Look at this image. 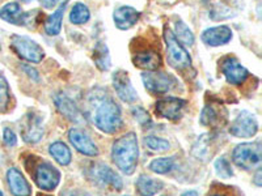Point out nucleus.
<instances>
[{
  "mask_svg": "<svg viewBox=\"0 0 262 196\" xmlns=\"http://www.w3.org/2000/svg\"><path fill=\"white\" fill-rule=\"evenodd\" d=\"M112 160L123 174H134L139 160V145L135 132H127L114 141L112 146Z\"/></svg>",
  "mask_w": 262,
  "mask_h": 196,
  "instance_id": "nucleus-1",
  "label": "nucleus"
},
{
  "mask_svg": "<svg viewBox=\"0 0 262 196\" xmlns=\"http://www.w3.org/2000/svg\"><path fill=\"white\" fill-rule=\"evenodd\" d=\"M93 123L104 134H116L123 127L122 113L113 98L102 97L96 102Z\"/></svg>",
  "mask_w": 262,
  "mask_h": 196,
  "instance_id": "nucleus-2",
  "label": "nucleus"
},
{
  "mask_svg": "<svg viewBox=\"0 0 262 196\" xmlns=\"http://www.w3.org/2000/svg\"><path fill=\"white\" fill-rule=\"evenodd\" d=\"M133 51V64L144 71H155L161 67V54L155 45H151L146 41L134 39L131 43Z\"/></svg>",
  "mask_w": 262,
  "mask_h": 196,
  "instance_id": "nucleus-3",
  "label": "nucleus"
},
{
  "mask_svg": "<svg viewBox=\"0 0 262 196\" xmlns=\"http://www.w3.org/2000/svg\"><path fill=\"white\" fill-rule=\"evenodd\" d=\"M164 41L167 45L168 64L177 71L191 69V57L169 28H164Z\"/></svg>",
  "mask_w": 262,
  "mask_h": 196,
  "instance_id": "nucleus-4",
  "label": "nucleus"
},
{
  "mask_svg": "<svg viewBox=\"0 0 262 196\" xmlns=\"http://www.w3.org/2000/svg\"><path fill=\"white\" fill-rule=\"evenodd\" d=\"M232 161L243 170L258 169L262 161V146L259 141L242 143L232 151Z\"/></svg>",
  "mask_w": 262,
  "mask_h": 196,
  "instance_id": "nucleus-5",
  "label": "nucleus"
},
{
  "mask_svg": "<svg viewBox=\"0 0 262 196\" xmlns=\"http://www.w3.org/2000/svg\"><path fill=\"white\" fill-rule=\"evenodd\" d=\"M142 80L146 89L152 94H165L174 89L177 85V79L168 72L146 71L142 74Z\"/></svg>",
  "mask_w": 262,
  "mask_h": 196,
  "instance_id": "nucleus-6",
  "label": "nucleus"
},
{
  "mask_svg": "<svg viewBox=\"0 0 262 196\" xmlns=\"http://www.w3.org/2000/svg\"><path fill=\"white\" fill-rule=\"evenodd\" d=\"M11 47L17 54L21 59L27 60L29 63L42 62L45 57V51L36 41L30 39L29 37L25 36H13L11 39Z\"/></svg>",
  "mask_w": 262,
  "mask_h": 196,
  "instance_id": "nucleus-7",
  "label": "nucleus"
},
{
  "mask_svg": "<svg viewBox=\"0 0 262 196\" xmlns=\"http://www.w3.org/2000/svg\"><path fill=\"white\" fill-rule=\"evenodd\" d=\"M33 178L41 190L54 191L60 182V172L51 163L39 162L33 169Z\"/></svg>",
  "mask_w": 262,
  "mask_h": 196,
  "instance_id": "nucleus-8",
  "label": "nucleus"
},
{
  "mask_svg": "<svg viewBox=\"0 0 262 196\" xmlns=\"http://www.w3.org/2000/svg\"><path fill=\"white\" fill-rule=\"evenodd\" d=\"M258 132V120L249 111H240L229 126V134L240 139H249Z\"/></svg>",
  "mask_w": 262,
  "mask_h": 196,
  "instance_id": "nucleus-9",
  "label": "nucleus"
},
{
  "mask_svg": "<svg viewBox=\"0 0 262 196\" xmlns=\"http://www.w3.org/2000/svg\"><path fill=\"white\" fill-rule=\"evenodd\" d=\"M90 176L95 183L102 187H112L116 191H121L123 187L122 178L105 163H96L95 166L91 167Z\"/></svg>",
  "mask_w": 262,
  "mask_h": 196,
  "instance_id": "nucleus-10",
  "label": "nucleus"
},
{
  "mask_svg": "<svg viewBox=\"0 0 262 196\" xmlns=\"http://www.w3.org/2000/svg\"><path fill=\"white\" fill-rule=\"evenodd\" d=\"M219 68L224 75L226 80L232 85H242L250 76L249 71L244 65L240 64V62L235 57L223 58L219 63Z\"/></svg>",
  "mask_w": 262,
  "mask_h": 196,
  "instance_id": "nucleus-11",
  "label": "nucleus"
},
{
  "mask_svg": "<svg viewBox=\"0 0 262 196\" xmlns=\"http://www.w3.org/2000/svg\"><path fill=\"white\" fill-rule=\"evenodd\" d=\"M186 105H188V102L185 101V100H181V98L165 97L158 100L155 105V110L160 118L168 119V120H172V122H177L179 119H181Z\"/></svg>",
  "mask_w": 262,
  "mask_h": 196,
  "instance_id": "nucleus-12",
  "label": "nucleus"
},
{
  "mask_svg": "<svg viewBox=\"0 0 262 196\" xmlns=\"http://www.w3.org/2000/svg\"><path fill=\"white\" fill-rule=\"evenodd\" d=\"M113 88L116 90L119 100H122L126 104H134L138 100V93L133 86L127 72L118 69L113 74Z\"/></svg>",
  "mask_w": 262,
  "mask_h": 196,
  "instance_id": "nucleus-13",
  "label": "nucleus"
},
{
  "mask_svg": "<svg viewBox=\"0 0 262 196\" xmlns=\"http://www.w3.org/2000/svg\"><path fill=\"white\" fill-rule=\"evenodd\" d=\"M45 130L42 126V119L37 114L29 113L21 125V136L28 144H37L43 137Z\"/></svg>",
  "mask_w": 262,
  "mask_h": 196,
  "instance_id": "nucleus-14",
  "label": "nucleus"
},
{
  "mask_svg": "<svg viewBox=\"0 0 262 196\" xmlns=\"http://www.w3.org/2000/svg\"><path fill=\"white\" fill-rule=\"evenodd\" d=\"M69 140L79 153L86 156V157H96L100 153L97 145L93 143V140L84 131L72 128L69 132Z\"/></svg>",
  "mask_w": 262,
  "mask_h": 196,
  "instance_id": "nucleus-15",
  "label": "nucleus"
},
{
  "mask_svg": "<svg viewBox=\"0 0 262 196\" xmlns=\"http://www.w3.org/2000/svg\"><path fill=\"white\" fill-rule=\"evenodd\" d=\"M54 104L57 106L58 111L64 116L67 120L72 123H81L83 115H81L79 107L66 93H57L54 95Z\"/></svg>",
  "mask_w": 262,
  "mask_h": 196,
  "instance_id": "nucleus-16",
  "label": "nucleus"
},
{
  "mask_svg": "<svg viewBox=\"0 0 262 196\" xmlns=\"http://www.w3.org/2000/svg\"><path fill=\"white\" fill-rule=\"evenodd\" d=\"M233 33L231 28L226 27V25H221V27H212L206 29L201 36V39L206 46L210 47H217V46H223L228 43L232 39Z\"/></svg>",
  "mask_w": 262,
  "mask_h": 196,
  "instance_id": "nucleus-17",
  "label": "nucleus"
},
{
  "mask_svg": "<svg viewBox=\"0 0 262 196\" xmlns=\"http://www.w3.org/2000/svg\"><path fill=\"white\" fill-rule=\"evenodd\" d=\"M142 13L130 6H122L114 9L113 21L119 30L131 29L139 21Z\"/></svg>",
  "mask_w": 262,
  "mask_h": 196,
  "instance_id": "nucleus-18",
  "label": "nucleus"
},
{
  "mask_svg": "<svg viewBox=\"0 0 262 196\" xmlns=\"http://www.w3.org/2000/svg\"><path fill=\"white\" fill-rule=\"evenodd\" d=\"M7 182H8L9 190L13 195L27 196L32 193V188H30L28 181L21 174L20 170L16 169V167H11L7 172Z\"/></svg>",
  "mask_w": 262,
  "mask_h": 196,
  "instance_id": "nucleus-19",
  "label": "nucleus"
},
{
  "mask_svg": "<svg viewBox=\"0 0 262 196\" xmlns=\"http://www.w3.org/2000/svg\"><path fill=\"white\" fill-rule=\"evenodd\" d=\"M164 188V183L161 181L152 177L142 174L137 179V191L140 195H155Z\"/></svg>",
  "mask_w": 262,
  "mask_h": 196,
  "instance_id": "nucleus-20",
  "label": "nucleus"
},
{
  "mask_svg": "<svg viewBox=\"0 0 262 196\" xmlns=\"http://www.w3.org/2000/svg\"><path fill=\"white\" fill-rule=\"evenodd\" d=\"M66 6L67 4L62 3L59 6V8L53 13V15L49 16L45 21V25H43V29L48 33L49 36H58L62 30V21H63V15H64Z\"/></svg>",
  "mask_w": 262,
  "mask_h": 196,
  "instance_id": "nucleus-21",
  "label": "nucleus"
},
{
  "mask_svg": "<svg viewBox=\"0 0 262 196\" xmlns=\"http://www.w3.org/2000/svg\"><path fill=\"white\" fill-rule=\"evenodd\" d=\"M93 62L100 71H109L111 68V54L104 42H97L93 48Z\"/></svg>",
  "mask_w": 262,
  "mask_h": 196,
  "instance_id": "nucleus-22",
  "label": "nucleus"
},
{
  "mask_svg": "<svg viewBox=\"0 0 262 196\" xmlns=\"http://www.w3.org/2000/svg\"><path fill=\"white\" fill-rule=\"evenodd\" d=\"M49 152H50L51 157L62 166H69L71 163L72 155L67 144L62 143V141H55L49 146Z\"/></svg>",
  "mask_w": 262,
  "mask_h": 196,
  "instance_id": "nucleus-23",
  "label": "nucleus"
},
{
  "mask_svg": "<svg viewBox=\"0 0 262 196\" xmlns=\"http://www.w3.org/2000/svg\"><path fill=\"white\" fill-rule=\"evenodd\" d=\"M224 111V110H223ZM221 109L215 105L209 104L203 107L202 113H201V123L206 127H215L219 125V119L222 120V113Z\"/></svg>",
  "mask_w": 262,
  "mask_h": 196,
  "instance_id": "nucleus-24",
  "label": "nucleus"
},
{
  "mask_svg": "<svg viewBox=\"0 0 262 196\" xmlns=\"http://www.w3.org/2000/svg\"><path fill=\"white\" fill-rule=\"evenodd\" d=\"M210 144H211V136L210 134H205L196 140L195 144L191 148V155L200 160H207L211 157V151H210Z\"/></svg>",
  "mask_w": 262,
  "mask_h": 196,
  "instance_id": "nucleus-25",
  "label": "nucleus"
},
{
  "mask_svg": "<svg viewBox=\"0 0 262 196\" xmlns=\"http://www.w3.org/2000/svg\"><path fill=\"white\" fill-rule=\"evenodd\" d=\"M21 16L23 11L18 3H8L0 9V18L11 24H21Z\"/></svg>",
  "mask_w": 262,
  "mask_h": 196,
  "instance_id": "nucleus-26",
  "label": "nucleus"
},
{
  "mask_svg": "<svg viewBox=\"0 0 262 196\" xmlns=\"http://www.w3.org/2000/svg\"><path fill=\"white\" fill-rule=\"evenodd\" d=\"M91 18L90 8L83 3H76L70 12V21L74 25L86 24Z\"/></svg>",
  "mask_w": 262,
  "mask_h": 196,
  "instance_id": "nucleus-27",
  "label": "nucleus"
},
{
  "mask_svg": "<svg viewBox=\"0 0 262 196\" xmlns=\"http://www.w3.org/2000/svg\"><path fill=\"white\" fill-rule=\"evenodd\" d=\"M174 37L181 42L184 46H193L194 45V34L190 29L188 28V25L185 24L182 20L176 21V30L173 32Z\"/></svg>",
  "mask_w": 262,
  "mask_h": 196,
  "instance_id": "nucleus-28",
  "label": "nucleus"
},
{
  "mask_svg": "<svg viewBox=\"0 0 262 196\" xmlns=\"http://www.w3.org/2000/svg\"><path fill=\"white\" fill-rule=\"evenodd\" d=\"M173 167H174V158L173 157L156 158L149 163V170L156 174H161V176L172 172Z\"/></svg>",
  "mask_w": 262,
  "mask_h": 196,
  "instance_id": "nucleus-29",
  "label": "nucleus"
},
{
  "mask_svg": "<svg viewBox=\"0 0 262 196\" xmlns=\"http://www.w3.org/2000/svg\"><path fill=\"white\" fill-rule=\"evenodd\" d=\"M214 167L216 174L221 177V178L228 179L233 176L232 166H231V163H229V161L227 160L226 157L216 158L214 163Z\"/></svg>",
  "mask_w": 262,
  "mask_h": 196,
  "instance_id": "nucleus-30",
  "label": "nucleus"
},
{
  "mask_svg": "<svg viewBox=\"0 0 262 196\" xmlns=\"http://www.w3.org/2000/svg\"><path fill=\"white\" fill-rule=\"evenodd\" d=\"M144 145L154 152H167L170 148L168 140L161 139L158 136H146L144 137Z\"/></svg>",
  "mask_w": 262,
  "mask_h": 196,
  "instance_id": "nucleus-31",
  "label": "nucleus"
},
{
  "mask_svg": "<svg viewBox=\"0 0 262 196\" xmlns=\"http://www.w3.org/2000/svg\"><path fill=\"white\" fill-rule=\"evenodd\" d=\"M9 101H11L9 85L3 74H0V113H6L9 106Z\"/></svg>",
  "mask_w": 262,
  "mask_h": 196,
  "instance_id": "nucleus-32",
  "label": "nucleus"
},
{
  "mask_svg": "<svg viewBox=\"0 0 262 196\" xmlns=\"http://www.w3.org/2000/svg\"><path fill=\"white\" fill-rule=\"evenodd\" d=\"M131 113H133V116H134L135 120H137L142 127H148V126L152 125L151 116H149V114L144 110L143 107H140V106L133 107Z\"/></svg>",
  "mask_w": 262,
  "mask_h": 196,
  "instance_id": "nucleus-33",
  "label": "nucleus"
},
{
  "mask_svg": "<svg viewBox=\"0 0 262 196\" xmlns=\"http://www.w3.org/2000/svg\"><path fill=\"white\" fill-rule=\"evenodd\" d=\"M3 141L7 146H15L17 144V136L11 128H4Z\"/></svg>",
  "mask_w": 262,
  "mask_h": 196,
  "instance_id": "nucleus-34",
  "label": "nucleus"
},
{
  "mask_svg": "<svg viewBox=\"0 0 262 196\" xmlns=\"http://www.w3.org/2000/svg\"><path fill=\"white\" fill-rule=\"evenodd\" d=\"M21 68H23V71L29 76V79H32V80L36 81V83H39V74L36 68H33L32 65L29 64H21Z\"/></svg>",
  "mask_w": 262,
  "mask_h": 196,
  "instance_id": "nucleus-35",
  "label": "nucleus"
},
{
  "mask_svg": "<svg viewBox=\"0 0 262 196\" xmlns=\"http://www.w3.org/2000/svg\"><path fill=\"white\" fill-rule=\"evenodd\" d=\"M39 3H41V6L43 7V8L51 9L55 7V4H57V0H39Z\"/></svg>",
  "mask_w": 262,
  "mask_h": 196,
  "instance_id": "nucleus-36",
  "label": "nucleus"
},
{
  "mask_svg": "<svg viewBox=\"0 0 262 196\" xmlns=\"http://www.w3.org/2000/svg\"><path fill=\"white\" fill-rule=\"evenodd\" d=\"M261 176H262V174H261V169H259V167H258V170H257L256 176H254V179H253V181H254V183H256L257 186H258V187H261V186H262Z\"/></svg>",
  "mask_w": 262,
  "mask_h": 196,
  "instance_id": "nucleus-37",
  "label": "nucleus"
},
{
  "mask_svg": "<svg viewBox=\"0 0 262 196\" xmlns=\"http://www.w3.org/2000/svg\"><path fill=\"white\" fill-rule=\"evenodd\" d=\"M196 191H188V192H184V195H196Z\"/></svg>",
  "mask_w": 262,
  "mask_h": 196,
  "instance_id": "nucleus-38",
  "label": "nucleus"
},
{
  "mask_svg": "<svg viewBox=\"0 0 262 196\" xmlns=\"http://www.w3.org/2000/svg\"><path fill=\"white\" fill-rule=\"evenodd\" d=\"M57 2H59V3H60V4H62V3L67 4V3H69V2H70V0H57Z\"/></svg>",
  "mask_w": 262,
  "mask_h": 196,
  "instance_id": "nucleus-39",
  "label": "nucleus"
},
{
  "mask_svg": "<svg viewBox=\"0 0 262 196\" xmlns=\"http://www.w3.org/2000/svg\"><path fill=\"white\" fill-rule=\"evenodd\" d=\"M0 195H3V192H2V191H0Z\"/></svg>",
  "mask_w": 262,
  "mask_h": 196,
  "instance_id": "nucleus-40",
  "label": "nucleus"
},
{
  "mask_svg": "<svg viewBox=\"0 0 262 196\" xmlns=\"http://www.w3.org/2000/svg\"><path fill=\"white\" fill-rule=\"evenodd\" d=\"M23 2H29V0H23Z\"/></svg>",
  "mask_w": 262,
  "mask_h": 196,
  "instance_id": "nucleus-41",
  "label": "nucleus"
},
{
  "mask_svg": "<svg viewBox=\"0 0 262 196\" xmlns=\"http://www.w3.org/2000/svg\"><path fill=\"white\" fill-rule=\"evenodd\" d=\"M0 50H2V45H0Z\"/></svg>",
  "mask_w": 262,
  "mask_h": 196,
  "instance_id": "nucleus-42",
  "label": "nucleus"
}]
</instances>
